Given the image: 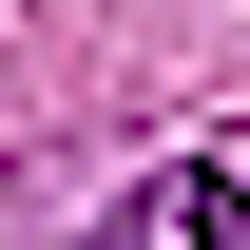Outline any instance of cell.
<instances>
[{
  "label": "cell",
  "mask_w": 250,
  "mask_h": 250,
  "mask_svg": "<svg viewBox=\"0 0 250 250\" xmlns=\"http://www.w3.org/2000/svg\"><path fill=\"white\" fill-rule=\"evenodd\" d=\"M173 231H192V250H250V192H231V173H192V192H173Z\"/></svg>",
  "instance_id": "obj_1"
}]
</instances>
